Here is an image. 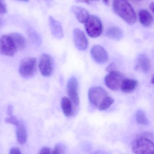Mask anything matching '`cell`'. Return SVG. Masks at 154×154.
Returning a JSON list of instances; mask_svg holds the SVG:
<instances>
[{"mask_svg":"<svg viewBox=\"0 0 154 154\" xmlns=\"http://www.w3.org/2000/svg\"><path fill=\"white\" fill-rule=\"evenodd\" d=\"M90 103L100 110H104L111 106L114 100L109 96L107 91L101 87L90 88L88 92Z\"/></svg>","mask_w":154,"mask_h":154,"instance_id":"6da1fadb","label":"cell"},{"mask_svg":"<svg viewBox=\"0 0 154 154\" xmlns=\"http://www.w3.org/2000/svg\"><path fill=\"white\" fill-rule=\"evenodd\" d=\"M154 137L151 133H142L137 137L131 144V148L135 154H153L154 153Z\"/></svg>","mask_w":154,"mask_h":154,"instance_id":"7a4b0ae2","label":"cell"},{"mask_svg":"<svg viewBox=\"0 0 154 154\" xmlns=\"http://www.w3.org/2000/svg\"><path fill=\"white\" fill-rule=\"evenodd\" d=\"M112 8L114 12L126 23L131 25L135 24L136 13L127 0H114Z\"/></svg>","mask_w":154,"mask_h":154,"instance_id":"3957f363","label":"cell"},{"mask_svg":"<svg viewBox=\"0 0 154 154\" xmlns=\"http://www.w3.org/2000/svg\"><path fill=\"white\" fill-rule=\"evenodd\" d=\"M85 24L86 33L89 36L96 38L100 35L102 32V24L98 17L94 15L89 16Z\"/></svg>","mask_w":154,"mask_h":154,"instance_id":"277c9868","label":"cell"},{"mask_svg":"<svg viewBox=\"0 0 154 154\" xmlns=\"http://www.w3.org/2000/svg\"><path fill=\"white\" fill-rule=\"evenodd\" d=\"M36 70L37 60L35 57H26L21 61L19 72L23 78H31L35 74Z\"/></svg>","mask_w":154,"mask_h":154,"instance_id":"5b68a950","label":"cell"},{"mask_svg":"<svg viewBox=\"0 0 154 154\" xmlns=\"http://www.w3.org/2000/svg\"><path fill=\"white\" fill-rule=\"evenodd\" d=\"M18 51L9 35L0 37V54L6 56H13Z\"/></svg>","mask_w":154,"mask_h":154,"instance_id":"8992f818","label":"cell"},{"mask_svg":"<svg viewBox=\"0 0 154 154\" xmlns=\"http://www.w3.org/2000/svg\"><path fill=\"white\" fill-rule=\"evenodd\" d=\"M123 75L116 71L110 72L104 79L106 86L112 91H117L120 89L124 80Z\"/></svg>","mask_w":154,"mask_h":154,"instance_id":"52a82bcc","label":"cell"},{"mask_svg":"<svg viewBox=\"0 0 154 154\" xmlns=\"http://www.w3.org/2000/svg\"><path fill=\"white\" fill-rule=\"evenodd\" d=\"M67 94L72 104L78 106L80 103V99L78 93V83L76 78L72 77L68 81L67 84Z\"/></svg>","mask_w":154,"mask_h":154,"instance_id":"ba28073f","label":"cell"},{"mask_svg":"<svg viewBox=\"0 0 154 154\" xmlns=\"http://www.w3.org/2000/svg\"><path fill=\"white\" fill-rule=\"evenodd\" d=\"M75 45L80 51H85L88 47V39L84 33L79 29H75L73 32Z\"/></svg>","mask_w":154,"mask_h":154,"instance_id":"9c48e42d","label":"cell"},{"mask_svg":"<svg viewBox=\"0 0 154 154\" xmlns=\"http://www.w3.org/2000/svg\"><path fill=\"white\" fill-rule=\"evenodd\" d=\"M40 72L45 76L51 75L53 71V62L50 56L44 54L41 56L39 63Z\"/></svg>","mask_w":154,"mask_h":154,"instance_id":"30bf717a","label":"cell"},{"mask_svg":"<svg viewBox=\"0 0 154 154\" xmlns=\"http://www.w3.org/2000/svg\"><path fill=\"white\" fill-rule=\"evenodd\" d=\"M91 54L94 60L99 64L105 63L109 59L108 53L101 46L93 47L91 49Z\"/></svg>","mask_w":154,"mask_h":154,"instance_id":"8fae6325","label":"cell"},{"mask_svg":"<svg viewBox=\"0 0 154 154\" xmlns=\"http://www.w3.org/2000/svg\"><path fill=\"white\" fill-rule=\"evenodd\" d=\"M49 24L52 35L57 39H62L63 38L64 34L63 27L60 22L55 19L52 16H50Z\"/></svg>","mask_w":154,"mask_h":154,"instance_id":"7c38bea8","label":"cell"},{"mask_svg":"<svg viewBox=\"0 0 154 154\" xmlns=\"http://www.w3.org/2000/svg\"><path fill=\"white\" fill-rule=\"evenodd\" d=\"M151 68V61L147 56L145 54H140L137 59V65L135 69L140 70L143 72L146 73L149 72Z\"/></svg>","mask_w":154,"mask_h":154,"instance_id":"4fadbf2b","label":"cell"},{"mask_svg":"<svg viewBox=\"0 0 154 154\" xmlns=\"http://www.w3.org/2000/svg\"><path fill=\"white\" fill-rule=\"evenodd\" d=\"M72 11L78 21L82 24L85 23L90 16L88 11L81 7L73 6Z\"/></svg>","mask_w":154,"mask_h":154,"instance_id":"5bb4252c","label":"cell"},{"mask_svg":"<svg viewBox=\"0 0 154 154\" xmlns=\"http://www.w3.org/2000/svg\"><path fill=\"white\" fill-rule=\"evenodd\" d=\"M13 43L18 50H22L26 48V40L21 34L18 33H12L10 34Z\"/></svg>","mask_w":154,"mask_h":154,"instance_id":"9a60e30c","label":"cell"},{"mask_svg":"<svg viewBox=\"0 0 154 154\" xmlns=\"http://www.w3.org/2000/svg\"><path fill=\"white\" fill-rule=\"evenodd\" d=\"M139 20L142 26L146 27H150L153 22V18L151 14L147 11H140L139 14Z\"/></svg>","mask_w":154,"mask_h":154,"instance_id":"2e32d148","label":"cell"},{"mask_svg":"<svg viewBox=\"0 0 154 154\" xmlns=\"http://www.w3.org/2000/svg\"><path fill=\"white\" fill-rule=\"evenodd\" d=\"M138 85V81L134 79H124L120 89L122 92L128 93L132 92L136 89Z\"/></svg>","mask_w":154,"mask_h":154,"instance_id":"e0dca14e","label":"cell"},{"mask_svg":"<svg viewBox=\"0 0 154 154\" xmlns=\"http://www.w3.org/2000/svg\"><path fill=\"white\" fill-rule=\"evenodd\" d=\"M17 136L18 142L20 144H25L27 140V132L24 124L20 122L17 126Z\"/></svg>","mask_w":154,"mask_h":154,"instance_id":"ac0fdd59","label":"cell"},{"mask_svg":"<svg viewBox=\"0 0 154 154\" xmlns=\"http://www.w3.org/2000/svg\"><path fill=\"white\" fill-rule=\"evenodd\" d=\"M61 108L64 114L66 117H69L73 114L72 103L71 100L66 97L62 98L61 101Z\"/></svg>","mask_w":154,"mask_h":154,"instance_id":"d6986e66","label":"cell"},{"mask_svg":"<svg viewBox=\"0 0 154 154\" xmlns=\"http://www.w3.org/2000/svg\"><path fill=\"white\" fill-rule=\"evenodd\" d=\"M106 35L113 40H119L123 37V32L121 29L116 26L111 27L107 29Z\"/></svg>","mask_w":154,"mask_h":154,"instance_id":"ffe728a7","label":"cell"},{"mask_svg":"<svg viewBox=\"0 0 154 154\" xmlns=\"http://www.w3.org/2000/svg\"><path fill=\"white\" fill-rule=\"evenodd\" d=\"M136 119L140 125H147L148 124V120L146 117L145 112L142 110H138L136 112Z\"/></svg>","mask_w":154,"mask_h":154,"instance_id":"44dd1931","label":"cell"},{"mask_svg":"<svg viewBox=\"0 0 154 154\" xmlns=\"http://www.w3.org/2000/svg\"><path fill=\"white\" fill-rule=\"evenodd\" d=\"M66 151L65 147L62 144H58L55 147L53 150L52 154H63Z\"/></svg>","mask_w":154,"mask_h":154,"instance_id":"7402d4cb","label":"cell"},{"mask_svg":"<svg viewBox=\"0 0 154 154\" xmlns=\"http://www.w3.org/2000/svg\"><path fill=\"white\" fill-rule=\"evenodd\" d=\"M5 122L7 123H10V124H12L13 125H15L17 126L19 123V122L18 120L17 119L16 117L14 116H9V117L6 118L5 119Z\"/></svg>","mask_w":154,"mask_h":154,"instance_id":"603a6c76","label":"cell"},{"mask_svg":"<svg viewBox=\"0 0 154 154\" xmlns=\"http://www.w3.org/2000/svg\"><path fill=\"white\" fill-rule=\"evenodd\" d=\"M7 12V6L4 0H0V15L6 14Z\"/></svg>","mask_w":154,"mask_h":154,"instance_id":"cb8c5ba5","label":"cell"},{"mask_svg":"<svg viewBox=\"0 0 154 154\" xmlns=\"http://www.w3.org/2000/svg\"><path fill=\"white\" fill-rule=\"evenodd\" d=\"M116 67V64H115V63H112L110 64L107 66V68H106V71L110 72H112V71H115Z\"/></svg>","mask_w":154,"mask_h":154,"instance_id":"d4e9b609","label":"cell"},{"mask_svg":"<svg viewBox=\"0 0 154 154\" xmlns=\"http://www.w3.org/2000/svg\"><path fill=\"white\" fill-rule=\"evenodd\" d=\"M39 153H40V154H51V150H50L49 148L45 147L42 148L41 149V150H40Z\"/></svg>","mask_w":154,"mask_h":154,"instance_id":"484cf974","label":"cell"},{"mask_svg":"<svg viewBox=\"0 0 154 154\" xmlns=\"http://www.w3.org/2000/svg\"><path fill=\"white\" fill-rule=\"evenodd\" d=\"M10 154H21V151L19 149L17 148H12L11 149Z\"/></svg>","mask_w":154,"mask_h":154,"instance_id":"4316f807","label":"cell"},{"mask_svg":"<svg viewBox=\"0 0 154 154\" xmlns=\"http://www.w3.org/2000/svg\"><path fill=\"white\" fill-rule=\"evenodd\" d=\"M13 107L12 105H9L8 108V114L9 116H11L13 113Z\"/></svg>","mask_w":154,"mask_h":154,"instance_id":"83f0119b","label":"cell"},{"mask_svg":"<svg viewBox=\"0 0 154 154\" xmlns=\"http://www.w3.org/2000/svg\"><path fill=\"white\" fill-rule=\"evenodd\" d=\"M77 2H82V3H85V4H90V2L89 0H75Z\"/></svg>","mask_w":154,"mask_h":154,"instance_id":"f1b7e54d","label":"cell"},{"mask_svg":"<svg viewBox=\"0 0 154 154\" xmlns=\"http://www.w3.org/2000/svg\"><path fill=\"white\" fill-rule=\"evenodd\" d=\"M154 3L152 2L151 4L149 5V8H150V10L152 11V12H153L154 11Z\"/></svg>","mask_w":154,"mask_h":154,"instance_id":"f546056e","label":"cell"},{"mask_svg":"<svg viewBox=\"0 0 154 154\" xmlns=\"http://www.w3.org/2000/svg\"><path fill=\"white\" fill-rule=\"evenodd\" d=\"M103 2L105 4H108L109 3V0H103Z\"/></svg>","mask_w":154,"mask_h":154,"instance_id":"4dcf8cb0","label":"cell"},{"mask_svg":"<svg viewBox=\"0 0 154 154\" xmlns=\"http://www.w3.org/2000/svg\"><path fill=\"white\" fill-rule=\"evenodd\" d=\"M18 1L21 2H27L29 0H18Z\"/></svg>","mask_w":154,"mask_h":154,"instance_id":"1f68e13d","label":"cell"},{"mask_svg":"<svg viewBox=\"0 0 154 154\" xmlns=\"http://www.w3.org/2000/svg\"><path fill=\"white\" fill-rule=\"evenodd\" d=\"M153 79H154V78H153V77L152 78V83L153 84Z\"/></svg>","mask_w":154,"mask_h":154,"instance_id":"d6a6232c","label":"cell"},{"mask_svg":"<svg viewBox=\"0 0 154 154\" xmlns=\"http://www.w3.org/2000/svg\"><path fill=\"white\" fill-rule=\"evenodd\" d=\"M93 1H97L98 0H93Z\"/></svg>","mask_w":154,"mask_h":154,"instance_id":"836d02e7","label":"cell"}]
</instances>
